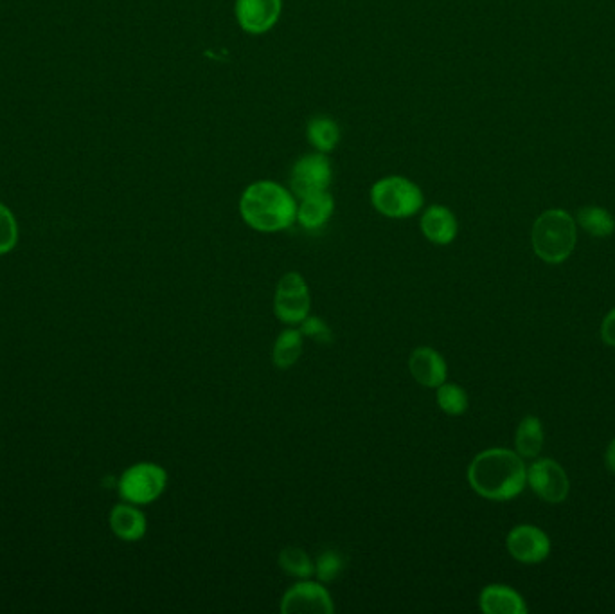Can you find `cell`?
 Segmentation results:
<instances>
[{
	"label": "cell",
	"instance_id": "7402d4cb",
	"mask_svg": "<svg viewBox=\"0 0 615 614\" xmlns=\"http://www.w3.org/2000/svg\"><path fill=\"white\" fill-rule=\"evenodd\" d=\"M436 391L437 406L441 407V411L446 415L461 416L468 411V393L459 384L443 382Z\"/></svg>",
	"mask_w": 615,
	"mask_h": 614
},
{
	"label": "cell",
	"instance_id": "ffe728a7",
	"mask_svg": "<svg viewBox=\"0 0 615 614\" xmlns=\"http://www.w3.org/2000/svg\"><path fill=\"white\" fill-rule=\"evenodd\" d=\"M279 568L285 571L288 577L304 580V578H312L315 575V560L297 546H286L285 550L279 553Z\"/></svg>",
	"mask_w": 615,
	"mask_h": 614
},
{
	"label": "cell",
	"instance_id": "8fae6325",
	"mask_svg": "<svg viewBox=\"0 0 615 614\" xmlns=\"http://www.w3.org/2000/svg\"><path fill=\"white\" fill-rule=\"evenodd\" d=\"M509 555L524 564H538L549 557L551 541L547 533L531 524L515 526L508 535Z\"/></svg>",
	"mask_w": 615,
	"mask_h": 614
},
{
	"label": "cell",
	"instance_id": "603a6c76",
	"mask_svg": "<svg viewBox=\"0 0 615 614\" xmlns=\"http://www.w3.org/2000/svg\"><path fill=\"white\" fill-rule=\"evenodd\" d=\"M344 571V559L339 551L326 550L322 551L321 555L315 559V575L322 584H328L340 577V573Z\"/></svg>",
	"mask_w": 615,
	"mask_h": 614
},
{
	"label": "cell",
	"instance_id": "8992f818",
	"mask_svg": "<svg viewBox=\"0 0 615 614\" xmlns=\"http://www.w3.org/2000/svg\"><path fill=\"white\" fill-rule=\"evenodd\" d=\"M312 310V292L301 272H286L274 292V316L285 325H301Z\"/></svg>",
	"mask_w": 615,
	"mask_h": 614
},
{
	"label": "cell",
	"instance_id": "d4e9b609",
	"mask_svg": "<svg viewBox=\"0 0 615 614\" xmlns=\"http://www.w3.org/2000/svg\"><path fill=\"white\" fill-rule=\"evenodd\" d=\"M299 330L304 337L312 339L315 343L330 344L333 339V332L326 321H322L321 317L308 316L303 323L299 325Z\"/></svg>",
	"mask_w": 615,
	"mask_h": 614
},
{
	"label": "cell",
	"instance_id": "30bf717a",
	"mask_svg": "<svg viewBox=\"0 0 615 614\" xmlns=\"http://www.w3.org/2000/svg\"><path fill=\"white\" fill-rule=\"evenodd\" d=\"M527 485L547 503H562L569 496V478L562 465L553 460H538L527 469Z\"/></svg>",
	"mask_w": 615,
	"mask_h": 614
},
{
	"label": "cell",
	"instance_id": "3957f363",
	"mask_svg": "<svg viewBox=\"0 0 615 614\" xmlns=\"http://www.w3.org/2000/svg\"><path fill=\"white\" fill-rule=\"evenodd\" d=\"M574 218L563 209H549L536 218L531 242L536 256L547 263H562L576 247Z\"/></svg>",
	"mask_w": 615,
	"mask_h": 614
},
{
	"label": "cell",
	"instance_id": "277c9868",
	"mask_svg": "<svg viewBox=\"0 0 615 614\" xmlns=\"http://www.w3.org/2000/svg\"><path fill=\"white\" fill-rule=\"evenodd\" d=\"M371 206L385 218L405 220L416 217L425 206V195L418 184L403 175H387L371 186Z\"/></svg>",
	"mask_w": 615,
	"mask_h": 614
},
{
	"label": "cell",
	"instance_id": "9a60e30c",
	"mask_svg": "<svg viewBox=\"0 0 615 614\" xmlns=\"http://www.w3.org/2000/svg\"><path fill=\"white\" fill-rule=\"evenodd\" d=\"M108 524L117 539L125 542L141 541L148 530L146 515L139 510V506L126 501L112 508Z\"/></svg>",
	"mask_w": 615,
	"mask_h": 614
},
{
	"label": "cell",
	"instance_id": "2e32d148",
	"mask_svg": "<svg viewBox=\"0 0 615 614\" xmlns=\"http://www.w3.org/2000/svg\"><path fill=\"white\" fill-rule=\"evenodd\" d=\"M482 613L486 614H526L524 598L515 589L502 584L484 587L479 596Z\"/></svg>",
	"mask_w": 615,
	"mask_h": 614
},
{
	"label": "cell",
	"instance_id": "52a82bcc",
	"mask_svg": "<svg viewBox=\"0 0 615 614\" xmlns=\"http://www.w3.org/2000/svg\"><path fill=\"white\" fill-rule=\"evenodd\" d=\"M331 182H333V166L328 154L321 152L301 155L290 172V190L297 199L328 191Z\"/></svg>",
	"mask_w": 615,
	"mask_h": 614
},
{
	"label": "cell",
	"instance_id": "d6986e66",
	"mask_svg": "<svg viewBox=\"0 0 615 614\" xmlns=\"http://www.w3.org/2000/svg\"><path fill=\"white\" fill-rule=\"evenodd\" d=\"M517 452L522 458H536L544 447V427L536 416H526L515 434Z\"/></svg>",
	"mask_w": 615,
	"mask_h": 614
},
{
	"label": "cell",
	"instance_id": "9c48e42d",
	"mask_svg": "<svg viewBox=\"0 0 615 614\" xmlns=\"http://www.w3.org/2000/svg\"><path fill=\"white\" fill-rule=\"evenodd\" d=\"M283 13V0H236V22L247 35L259 37L276 28Z\"/></svg>",
	"mask_w": 615,
	"mask_h": 614
},
{
	"label": "cell",
	"instance_id": "5bb4252c",
	"mask_svg": "<svg viewBox=\"0 0 615 614\" xmlns=\"http://www.w3.org/2000/svg\"><path fill=\"white\" fill-rule=\"evenodd\" d=\"M333 213H335V199L330 191L313 193L297 202V224L310 233L321 231L322 227L328 226Z\"/></svg>",
	"mask_w": 615,
	"mask_h": 614
},
{
	"label": "cell",
	"instance_id": "7c38bea8",
	"mask_svg": "<svg viewBox=\"0 0 615 614\" xmlns=\"http://www.w3.org/2000/svg\"><path fill=\"white\" fill-rule=\"evenodd\" d=\"M409 371L423 388L437 389L448 379L445 357L430 346H418L410 353Z\"/></svg>",
	"mask_w": 615,
	"mask_h": 614
},
{
	"label": "cell",
	"instance_id": "7a4b0ae2",
	"mask_svg": "<svg viewBox=\"0 0 615 614\" xmlns=\"http://www.w3.org/2000/svg\"><path fill=\"white\" fill-rule=\"evenodd\" d=\"M243 222L265 235L281 233L297 222V197L290 188L276 181H256L241 193Z\"/></svg>",
	"mask_w": 615,
	"mask_h": 614
},
{
	"label": "cell",
	"instance_id": "44dd1931",
	"mask_svg": "<svg viewBox=\"0 0 615 614\" xmlns=\"http://www.w3.org/2000/svg\"><path fill=\"white\" fill-rule=\"evenodd\" d=\"M578 222L580 226L592 236L605 238L610 236L615 231V220L607 209L598 208V206H587L581 208L578 213Z\"/></svg>",
	"mask_w": 615,
	"mask_h": 614
},
{
	"label": "cell",
	"instance_id": "4316f807",
	"mask_svg": "<svg viewBox=\"0 0 615 614\" xmlns=\"http://www.w3.org/2000/svg\"><path fill=\"white\" fill-rule=\"evenodd\" d=\"M607 467L610 472H614L615 474V438L612 440V443L608 445L607 449Z\"/></svg>",
	"mask_w": 615,
	"mask_h": 614
},
{
	"label": "cell",
	"instance_id": "6da1fadb",
	"mask_svg": "<svg viewBox=\"0 0 615 614\" xmlns=\"http://www.w3.org/2000/svg\"><path fill=\"white\" fill-rule=\"evenodd\" d=\"M468 483L484 499L508 501L526 488L527 467L518 452L486 449L470 463Z\"/></svg>",
	"mask_w": 615,
	"mask_h": 614
},
{
	"label": "cell",
	"instance_id": "ba28073f",
	"mask_svg": "<svg viewBox=\"0 0 615 614\" xmlns=\"http://www.w3.org/2000/svg\"><path fill=\"white\" fill-rule=\"evenodd\" d=\"M283 614H333L335 604L328 591L319 580L304 578L294 586L288 587L281 598Z\"/></svg>",
	"mask_w": 615,
	"mask_h": 614
},
{
	"label": "cell",
	"instance_id": "ac0fdd59",
	"mask_svg": "<svg viewBox=\"0 0 615 614\" xmlns=\"http://www.w3.org/2000/svg\"><path fill=\"white\" fill-rule=\"evenodd\" d=\"M304 350V335L299 328H285L277 335L272 348V362L277 370H290L295 366Z\"/></svg>",
	"mask_w": 615,
	"mask_h": 614
},
{
	"label": "cell",
	"instance_id": "4fadbf2b",
	"mask_svg": "<svg viewBox=\"0 0 615 614\" xmlns=\"http://www.w3.org/2000/svg\"><path fill=\"white\" fill-rule=\"evenodd\" d=\"M419 229L430 244L450 245L457 238L459 224L454 211L441 204L428 206L419 218Z\"/></svg>",
	"mask_w": 615,
	"mask_h": 614
},
{
	"label": "cell",
	"instance_id": "484cf974",
	"mask_svg": "<svg viewBox=\"0 0 615 614\" xmlns=\"http://www.w3.org/2000/svg\"><path fill=\"white\" fill-rule=\"evenodd\" d=\"M601 337H603L605 343L610 344V346H615V308L608 312V316L605 317V321H603V326H601Z\"/></svg>",
	"mask_w": 615,
	"mask_h": 614
},
{
	"label": "cell",
	"instance_id": "cb8c5ba5",
	"mask_svg": "<svg viewBox=\"0 0 615 614\" xmlns=\"http://www.w3.org/2000/svg\"><path fill=\"white\" fill-rule=\"evenodd\" d=\"M18 242V224L13 211L0 202V256L11 253Z\"/></svg>",
	"mask_w": 615,
	"mask_h": 614
},
{
	"label": "cell",
	"instance_id": "e0dca14e",
	"mask_svg": "<svg viewBox=\"0 0 615 614\" xmlns=\"http://www.w3.org/2000/svg\"><path fill=\"white\" fill-rule=\"evenodd\" d=\"M340 125L330 116H315L306 125V139L313 152L331 154L340 143Z\"/></svg>",
	"mask_w": 615,
	"mask_h": 614
},
{
	"label": "cell",
	"instance_id": "5b68a950",
	"mask_svg": "<svg viewBox=\"0 0 615 614\" xmlns=\"http://www.w3.org/2000/svg\"><path fill=\"white\" fill-rule=\"evenodd\" d=\"M168 488V472L152 461H141L121 474L117 492L126 503L152 505Z\"/></svg>",
	"mask_w": 615,
	"mask_h": 614
}]
</instances>
